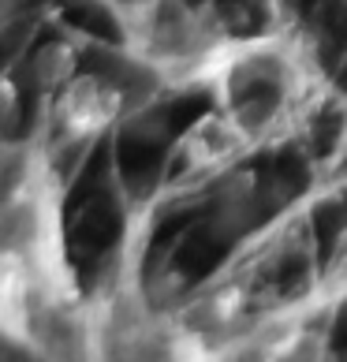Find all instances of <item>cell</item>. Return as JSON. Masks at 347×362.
Segmentation results:
<instances>
[{
  "instance_id": "obj_4",
  "label": "cell",
  "mask_w": 347,
  "mask_h": 362,
  "mask_svg": "<svg viewBox=\"0 0 347 362\" xmlns=\"http://www.w3.org/2000/svg\"><path fill=\"white\" fill-rule=\"evenodd\" d=\"M78 49L71 42H45V45H37L34 49V57H30V83L37 93H60L64 86L71 83V78L78 75Z\"/></svg>"
},
{
  "instance_id": "obj_5",
  "label": "cell",
  "mask_w": 347,
  "mask_h": 362,
  "mask_svg": "<svg viewBox=\"0 0 347 362\" xmlns=\"http://www.w3.org/2000/svg\"><path fill=\"white\" fill-rule=\"evenodd\" d=\"M19 124V86L11 75H0V142L16 135Z\"/></svg>"
},
{
  "instance_id": "obj_1",
  "label": "cell",
  "mask_w": 347,
  "mask_h": 362,
  "mask_svg": "<svg viewBox=\"0 0 347 362\" xmlns=\"http://www.w3.org/2000/svg\"><path fill=\"white\" fill-rule=\"evenodd\" d=\"M127 112V98L109 71H83L52 101L57 142H90L119 124Z\"/></svg>"
},
{
  "instance_id": "obj_3",
  "label": "cell",
  "mask_w": 347,
  "mask_h": 362,
  "mask_svg": "<svg viewBox=\"0 0 347 362\" xmlns=\"http://www.w3.org/2000/svg\"><path fill=\"white\" fill-rule=\"evenodd\" d=\"M180 150H183L187 168L191 172H224L232 160L243 157L250 146L243 139V131L232 124L228 112H209V116H202L191 131H187Z\"/></svg>"
},
{
  "instance_id": "obj_2",
  "label": "cell",
  "mask_w": 347,
  "mask_h": 362,
  "mask_svg": "<svg viewBox=\"0 0 347 362\" xmlns=\"http://www.w3.org/2000/svg\"><path fill=\"white\" fill-rule=\"evenodd\" d=\"M37 306V284L23 254L0 250V340L4 344H30Z\"/></svg>"
}]
</instances>
